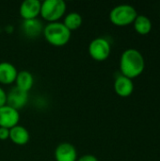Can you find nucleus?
<instances>
[{
	"mask_svg": "<svg viewBox=\"0 0 160 161\" xmlns=\"http://www.w3.org/2000/svg\"><path fill=\"white\" fill-rule=\"evenodd\" d=\"M9 139V129L0 127V141H6Z\"/></svg>",
	"mask_w": 160,
	"mask_h": 161,
	"instance_id": "obj_17",
	"label": "nucleus"
},
{
	"mask_svg": "<svg viewBox=\"0 0 160 161\" xmlns=\"http://www.w3.org/2000/svg\"><path fill=\"white\" fill-rule=\"evenodd\" d=\"M41 2L39 0H25L20 6V16L24 21L37 19L41 14Z\"/></svg>",
	"mask_w": 160,
	"mask_h": 161,
	"instance_id": "obj_7",
	"label": "nucleus"
},
{
	"mask_svg": "<svg viewBox=\"0 0 160 161\" xmlns=\"http://www.w3.org/2000/svg\"><path fill=\"white\" fill-rule=\"evenodd\" d=\"M18 75L16 67L7 61L0 62V83L3 85H10L15 82Z\"/></svg>",
	"mask_w": 160,
	"mask_h": 161,
	"instance_id": "obj_11",
	"label": "nucleus"
},
{
	"mask_svg": "<svg viewBox=\"0 0 160 161\" xmlns=\"http://www.w3.org/2000/svg\"><path fill=\"white\" fill-rule=\"evenodd\" d=\"M29 139L28 130L22 125H18L9 129V140L16 145H25L29 142Z\"/></svg>",
	"mask_w": 160,
	"mask_h": 161,
	"instance_id": "obj_12",
	"label": "nucleus"
},
{
	"mask_svg": "<svg viewBox=\"0 0 160 161\" xmlns=\"http://www.w3.org/2000/svg\"><path fill=\"white\" fill-rule=\"evenodd\" d=\"M45 41L53 46L60 47L66 45L70 39L72 32L60 22L48 23L42 30Z\"/></svg>",
	"mask_w": 160,
	"mask_h": 161,
	"instance_id": "obj_2",
	"label": "nucleus"
},
{
	"mask_svg": "<svg viewBox=\"0 0 160 161\" xmlns=\"http://www.w3.org/2000/svg\"><path fill=\"white\" fill-rule=\"evenodd\" d=\"M133 25L136 32L140 35H147L152 30V22L150 18L143 14H138Z\"/></svg>",
	"mask_w": 160,
	"mask_h": 161,
	"instance_id": "obj_15",
	"label": "nucleus"
},
{
	"mask_svg": "<svg viewBox=\"0 0 160 161\" xmlns=\"http://www.w3.org/2000/svg\"><path fill=\"white\" fill-rule=\"evenodd\" d=\"M138 12L136 8L127 4L118 5L113 8L109 13L110 22L117 26H126L134 23Z\"/></svg>",
	"mask_w": 160,
	"mask_h": 161,
	"instance_id": "obj_3",
	"label": "nucleus"
},
{
	"mask_svg": "<svg viewBox=\"0 0 160 161\" xmlns=\"http://www.w3.org/2000/svg\"><path fill=\"white\" fill-rule=\"evenodd\" d=\"M66 12V3L63 0H45L41 2V16L49 23L58 22Z\"/></svg>",
	"mask_w": 160,
	"mask_h": 161,
	"instance_id": "obj_4",
	"label": "nucleus"
},
{
	"mask_svg": "<svg viewBox=\"0 0 160 161\" xmlns=\"http://www.w3.org/2000/svg\"><path fill=\"white\" fill-rule=\"evenodd\" d=\"M22 28L25 35L27 36L28 38H37L41 33H42L43 30L42 24L38 19L24 21L22 25Z\"/></svg>",
	"mask_w": 160,
	"mask_h": 161,
	"instance_id": "obj_13",
	"label": "nucleus"
},
{
	"mask_svg": "<svg viewBox=\"0 0 160 161\" xmlns=\"http://www.w3.org/2000/svg\"><path fill=\"white\" fill-rule=\"evenodd\" d=\"M82 22H83L82 16L79 13L70 12L65 16L64 21H63V25L72 32L74 30L78 29L82 25Z\"/></svg>",
	"mask_w": 160,
	"mask_h": 161,
	"instance_id": "obj_16",
	"label": "nucleus"
},
{
	"mask_svg": "<svg viewBox=\"0 0 160 161\" xmlns=\"http://www.w3.org/2000/svg\"><path fill=\"white\" fill-rule=\"evenodd\" d=\"M145 68V60L142 54L134 48L126 49L120 58V70L123 75L134 79L140 76Z\"/></svg>",
	"mask_w": 160,
	"mask_h": 161,
	"instance_id": "obj_1",
	"label": "nucleus"
},
{
	"mask_svg": "<svg viewBox=\"0 0 160 161\" xmlns=\"http://www.w3.org/2000/svg\"><path fill=\"white\" fill-rule=\"evenodd\" d=\"M16 88H18L19 90L28 92L31 88L33 87L34 84V78L31 73H29L28 71H21L18 72L16 80Z\"/></svg>",
	"mask_w": 160,
	"mask_h": 161,
	"instance_id": "obj_14",
	"label": "nucleus"
},
{
	"mask_svg": "<svg viewBox=\"0 0 160 161\" xmlns=\"http://www.w3.org/2000/svg\"><path fill=\"white\" fill-rule=\"evenodd\" d=\"M114 91L121 97H128L133 93L134 83L132 79L121 75L117 76L115 79Z\"/></svg>",
	"mask_w": 160,
	"mask_h": 161,
	"instance_id": "obj_10",
	"label": "nucleus"
},
{
	"mask_svg": "<svg viewBox=\"0 0 160 161\" xmlns=\"http://www.w3.org/2000/svg\"><path fill=\"white\" fill-rule=\"evenodd\" d=\"M76 161H98V158L93 155H85L77 158Z\"/></svg>",
	"mask_w": 160,
	"mask_h": 161,
	"instance_id": "obj_19",
	"label": "nucleus"
},
{
	"mask_svg": "<svg viewBox=\"0 0 160 161\" xmlns=\"http://www.w3.org/2000/svg\"><path fill=\"white\" fill-rule=\"evenodd\" d=\"M28 100V92H23L18 88H12L8 93H7V105L19 110L23 108Z\"/></svg>",
	"mask_w": 160,
	"mask_h": 161,
	"instance_id": "obj_8",
	"label": "nucleus"
},
{
	"mask_svg": "<svg viewBox=\"0 0 160 161\" xmlns=\"http://www.w3.org/2000/svg\"><path fill=\"white\" fill-rule=\"evenodd\" d=\"M20 121V114L17 109L6 105L0 108V127L10 129Z\"/></svg>",
	"mask_w": 160,
	"mask_h": 161,
	"instance_id": "obj_6",
	"label": "nucleus"
},
{
	"mask_svg": "<svg viewBox=\"0 0 160 161\" xmlns=\"http://www.w3.org/2000/svg\"><path fill=\"white\" fill-rule=\"evenodd\" d=\"M55 158L56 161H76V149L69 142H62L58 144L55 150Z\"/></svg>",
	"mask_w": 160,
	"mask_h": 161,
	"instance_id": "obj_9",
	"label": "nucleus"
},
{
	"mask_svg": "<svg viewBox=\"0 0 160 161\" xmlns=\"http://www.w3.org/2000/svg\"><path fill=\"white\" fill-rule=\"evenodd\" d=\"M7 105V93L6 92L0 87V108Z\"/></svg>",
	"mask_w": 160,
	"mask_h": 161,
	"instance_id": "obj_18",
	"label": "nucleus"
},
{
	"mask_svg": "<svg viewBox=\"0 0 160 161\" xmlns=\"http://www.w3.org/2000/svg\"><path fill=\"white\" fill-rule=\"evenodd\" d=\"M111 52L109 42L105 38H95L89 44V54L96 61L106 60Z\"/></svg>",
	"mask_w": 160,
	"mask_h": 161,
	"instance_id": "obj_5",
	"label": "nucleus"
}]
</instances>
